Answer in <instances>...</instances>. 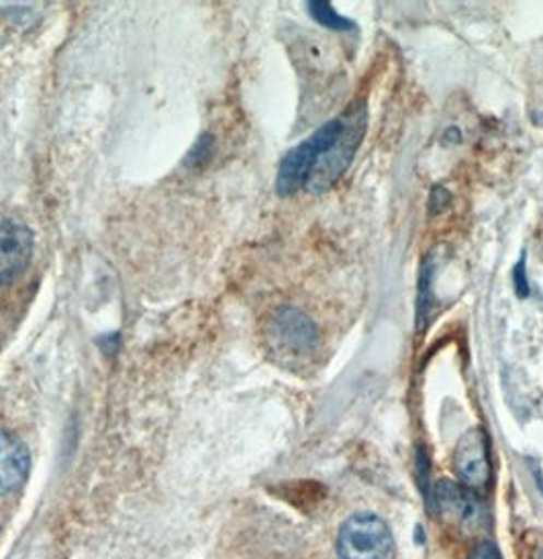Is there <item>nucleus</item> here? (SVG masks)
Returning <instances> with one entry per match:
<instances>
[{
	"mask_svg": "<svg viewBox=\"0 0 543 559\" xmlns=\"http://www.w3.org/2000/svg\"><path fill=\"white\" fill-rule=\"evenodd\" d=\"M32 466V455L19 437L0 429V495L19 490Z\"/></svg>",
	"mask_w": 543,
	"mask_h": 559,
	"instance_id": "0eeeda50",
	"label": "nucleus"
},
{
	"mask_svg": "<svg viewBox=\"0 0 543 559\" xmlns=\"http://www.w3.org/2000/svg\"><path fill=\"white\" fill-rule=\"evenodd\" d=\"M268 342L280 354L305 356L317 347L319 333L305 312L293 307H282L270 317Z\"/></svg>",
	"mask_w": 543,
	"mask_h": 559,
	"instance_id": "20e7f679",
	"label": "nucleus"
},
{
	"mask_svg": "<svg viewBox=\"0 0 543 559\" xmlns=\"http://www.w3.org/2000/svg\"><path fill=\"white\" fill-rule=\"evenodd\" d=\"M309 13L319 25H323L327 29H335V32H347L354 29V23L350 19L340 15L329 2L323 0H315L309 2Z\"/></svg>",
	"mask_w": 543,
	"mask_h": 559,
	"instance_id": "1a4fd4ad",
	"label": "nucleus"
},
{
	"mask_svg": "<svg viewBox=\"0 0 543 559\" xmlns=\"http://www.w3.org/2000/svg\"><path fill=\"white\" fill-rule=\"evenodd\" d=\"M453 469L458 478L472 490H482L491 481L488 443L481 427L468 431L453 451Z\"/></svg>",
	"mask_w": 543,
	"mask_h": 559,
	"instance_id": "423d86ee",
	"label": "nucleus"
},
{
	"mask_svg": "<svg viewBox=\"0 0 543 559\" xmlns=\"http://www.w3.org/2000/svg\"><path fill=\"white\" fill-rule=\"evenodd\" d=\"M366 133V107L347 110L342 117V129L338 138L319 156L307 180V190L312 194H323L333 187L350 168L357 147Z\"/></svg>",
	"mask_w": 543,
	"mask_h": 559,
	"instance_id": "f257e3e1",
	"label": "nucleus"
},
{
	"mask_svg": "<svg viewBox=\"0 0 543 559\" xmlns=\"http://www.w3.org/2000/svg\"><path fill=\"white\" fill-rule=\"evenodd\" d=\"M468 559H500V554L495 545L484 542L474 547V551L468 556Z\"/></svg>",
	"mask_w": 543,
	"mask_h": 559,
	"instance_id": "f8f14e48",
	"label": "nucleus"
},
{
	"mask_svg": "<svg viewBox=\"0 0 543 559\" xmlns=\"http://www.w3.org/2000/svg\"><path fill=\"white\" fill-rule=\"evenodd\" d=\"M512 284H515V293H517L519 298H528L531 295L528 270H526V262L523 260H519L517 265H515V270H512Z\"/></svg>",
	"mask_w": 543,
	"mask_h": 559,
	"instance_id": "9b49d317",
	"label": "nucleus"
},
{
	"mask_svg": "<svg viewBox=\"0 0 543 559\" xmlns=\"http://www.w3.org/2000/svg\"><path fill=\"white\" fill-rule=\"evenodd\" d=\"M340 129H342V117L319 127L309 140L303 141L293 152L286 154L280 164L279 178H276V190L280 197H293L298 188L307 185L317 159L338 138Z\"/></svg>",
	"mask_w": 543,
	"mask_h": 559,
	"instance_id": "7ed1b4c3",
	"label": "nucleus"
},
{
	"mask_svg": "<svg viewBox=\"0 0 543 559\" xmlns=\"http://www.w3.org/2000/svg\"><path fill=\"white\" fill-rule=\"evenodd\" d=\"M435 500L437 509L458 521L464 527H474L481 523L482 509L479 500L472 492L460 488L450 480H441L435 486Z\"/></svg>",
	"mask_w": 543,
	"mask_h": 559,
	"instance_id": "6e6552de",
	"label": "nucleus"
},
{
	"mask_svg": "<svg viewBox=\"0 0 543 559\" xmlns=\"http://www.w3.org/2000/svg\"><path fill=\"white\" fill-rule=\"evenodd\" d=\"M448 199H450V192L446 190V188H434V194H432V201H429V206H432V213H437V211H441L446 204H448Z\"/></svg>",
	"mask_w": 543,
	"mask_h": 559,
	"instance_id": "ddd939ff",
	"label": "nucleus"
},
{
	"mask_svg": "<svg viewBox=\"0 0 543 559\" xmlns=\"http://www.w3.org/2000/svg\"><path fill=\"white\" fill-rule=\"evenodd\" d=\"M432 280H434V264H425L421 272L420 302H417L420 325H423V321L427 319L429 307H432Z\"/></svg>",
	"mask_w": 543,
	"mask_h": 559,
	"instance_id": "9d476101",
	"label": "nucleus"
},
{
	"mask_svg": "<svg viewBox=\"0 0 543 559\" xmlns=\"http://www.w3.org/2000/svg\"><path fill=\"white\" fill-rule=\"evenodd\" d=\"M340 559H394V539L374 514H356L345 521L338 537Z\"/></svg>",
	"mask_w": 543,
	"mask_h": 559,
	"instance_id": "f03ea898",
	"label": "nucleus"
},
{
	"mask_svg": "<svg viewBox=\"0 0 543 559\" xmlns=\"http://www.w3.org/2000/svg\"><path fill=\"white\" fill-rule=\"evenodd\" d=\"M32 229L16 221H0V286L21 278L32 264Z\"/></svg>",
	"mask_w": 543,
	"mask_h": 559,
	"instance_id": "39448f33",
	"label": "nucleus"
}]
</instances>
